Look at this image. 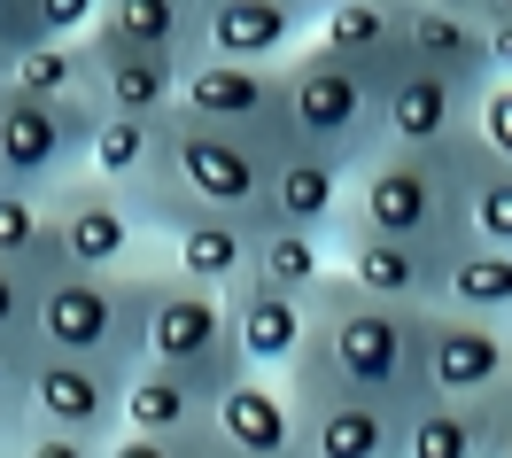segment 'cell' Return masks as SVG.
Masks as SVG:
<instances>
[{
  "instance_id": "3957f363",
  "label": "cell",
  "mask_w": 512,
  "mask_h": 458,
  "mask_svg": "<svg viewBox=\"0 0 512 458\" xmlns=\"http://www.w3.org/2000/svg\"><path fill=\"white\" fill-rule=\"evenodd\" d=\"M288 140L264 132H233V125H202V117H163V164L148 179V195H179L202 210H233V218H264V187Z\"/></svg>"
},
{
  "instance_id": "4dcf8cb0",
  "label": "cell",
  "mask_w": 512,
  "mask_h": 458,
  "mask_svg": "<svg viewBox=\"0 0 512 458\" xmlns=\"http://www.w3.org/2000/svg\"><path fill=\"white\" fill-rule=\"evenodd\" d=\"M466 233L512 249V164L481 148L474 125H466Z\"/></svg>"
},
{
  "instance_id": "6da1fadb",
  "label": "cell",
  "mask_w": 512,
  "mask_h": 458,
  "mask_svg": "<svg viewBox=\"0 0 512 458\" xmlns=\"http://www.w3.org/2000/svg\"><path fill=\"white\" fill-rule=\"evenodd\" d=\"M288 381H326V389H357L381 396V404H419V303H388L365 295L334 264L319 288H311V334L295 350Z\"/></svg>"
},
{
  "instance_id": "5b68a950",
  "label": "cell",
  "mask_w": 512,
  "mask_h": 458,
  "mask_svg": "<svg viewBox=\"0 0 512 458\" xmlns=\"http://www.w3.org/2000/svg\"><path fill=\"white\" fill-rule=\"evenodd\" d=\"M280 86H288V140L295 148H326L357 164L373 140H381V117H373V94H381V70L334 55L319 39H303L288 63H280Z\"/></svg>"
},
{
  "instance_id": "5bb4252c",
  "label": "cell",
  "mask_w": 512,
  "mask_h": 458,
  "mask_svg": "<svg viewBox=\"0 0 512 458\" xmlns=\"http://www.w3.org/2000/svg\"><path fill=\"white\" fill-rule=\"evenodd\" d=\"M140 210H148V233L171 241V272H187L202 288H241L249 280V241L256 226L233 218V210H202V202H179V195H148L140 187Z\"/></svg>"
},
{
  "instance_id": "8992f818",
  "label": "cell",
  "mask_w": 512,
  "mask_h": 458,
  "mask_svg": "<svg viewBox=\"0 0 512 458\" xmlns=\"http://www.w3.org/2000/svg\"><path fill=\"white\" fill-rule=\"evenodd\" d=\"M140 358L179 365L194 381L225 389L241 373V342H233V288H202L187 272H148V327H140Z\"/></svg>"
},
{
  "instance_id": "d6986e66",
  "label": "cell",
  "mask_w": 512,
  "mask_h": 458,
  "mask_svg": "<svg viewBox=\"0 0 512 458\" xmlns=\"http://www.w3.org/2000/svg\"><path fill=\"white\" fill-rule=\"evenodd\" d=\"M342 202H350V164L326 156V148H280L272 187H264V218L256 226H303V233H334L342 226Z\"/></svg>"
},
{
  "instance_id": "1f68e13d",
  "label": "cell",
  "mask_w": 512,
  "mask_h": 458,
  "mask_svg": "<svg viewBox=\"0 0 512 458\" xmlns=\"http://www.w3.org/2000/svg\"><path fill=\"white\" fill-rule=\"evenodd\" d=\"M32 334H39V272L0 257V342H32Z\"/></svg>"
},
{
  "instance_id": "d590c367",
  "label": "cell",
  "mask_w": 512,
  "mask_h": 458,
  "mask_svg": "<svg viewBox=\"0 0 512 458\" xmlns=\"http://www.w3.org/2000/svg\"><path fill=\"white\" fill-rule=\"evenodd\" d=\"M481 55H489V78H512V16H481Z\"/></svg>"
},
{
  "instance_id": "f1b7e54d",
  "label": "cell",
  "mask_w": 512,
  "mask_h": 458,
  "mask_svg": "<svg viewBox=\"0 0 512 458\" xmlns=\"http://www.w3.org/2000/svg\"><path fill=\"white\" fill-rule=\"evenodd\" d=\"M8 86L47 101H94V39H32L24 55H8Z\"/></svg>"
},
{
  "instance_id": "8d00e7d4",
  "label": "cell",
  "mask_w": 512,
  "mask_h": 458,
  "mask_svg": "<svg viewBox=\"0 0 512 458\" xmlns=\"http://www.w3.org/2000/svg\"><path fill=\"white\" fill-rule=\"evenodd\" d=\"M32 39H39V24H32V0H0V47H8V55H24Z\"/></svg>"
},
{
  "instance_id": "7c38bea8",
  "label": "cell",
  "mask_w": 512,
  "mask_h": 458,
  "mask_svg": "<svg viewBox=\"0 0 512 458\" xmlns=\"http://www.w3.org/2000/svg\"><path fill=\"white\" fill-rule=\"evenodd\" d=\"M179 117L202 125H233V132H264V140H288V86L280 63H225V55H187L179 63Z\"/></svg>"
},
{
  "instance_id": "9c48e42d",
  "label": "cell",
  "mask_w": 512,
  "mask_h": 458,
  "mask_svg": "<svg viewBox=\"0 0 512 458\" xmlns=\"http://www.w3.org/2000/svg\"><path fill=\"white\" fill-rule=\"evenodd\" d=\"M419 381H427V396H497V389H512V319L419 303Z\"/></svg>"
},
{
  "instance_id": "277c9868",
  "label": "cell",
  "mask_w": 512,
  "mask_h": 458,
  "mask_svg": "<svg viewBox=\"0 0 512 458\" xmlns=\"http://www.w3.org/2000/svg\"><path fill=\"white\" fill-rule=\"evenodd\" d=\"M140 327H148V272H86V264H55L39 272V350H70V358H140Z\"/></svg>"
},
{
  "instance_id": "44dd1931",
  "label": "cell",
  "mask_w": 512,
  "mask_h": 458,
  "mask_svg": "<svg viewBox=\"0 0 512 458\" xmlns=\"http://www.w3.org/2000/svg\"><path fill=\"white\" fill-rule=\"evenodd\" d=\"M311 334V295L264 288V280H241L233 288V342H241V365L256 373H288L295 350Z\"/></svg>"
},
{
  "instance_id": "60d3db41",
  "label": "cell",
  "mask_w": 512,
  "mask_h": 458,
  "mask_svg": "<svg viewBox=\"0 0 512 458\" xmlns=\"http://www.w3.org/2000/svg\"><path fill=\"white\" fill-rule=\"evenodd\" d=\"M481 16H512V0H481Z\"/></svg>"
},
{
  "instance_id": "f546056e",
  "label": "cell",
  "mask_w": 512,
  "mask_h": 458,
  "mask_svg": "<svg viewBox=\"0 0 512 458\" xmlns=\"http://www.w3.org/2000/svg\"><path fill=\"white\" fill-rule=\"evenodd\" d=\"M0 257L24 264V272H55L63 249H55V210L39 187H16V179H0Z\"/></svg>"
},
{
  "instance_id": "8fae6325",
  "label": "cell",
  "mask_w": 512,
  "mask_h": 458,
  "mask_svg": "<svg viewBox=\"0 0 512 458\" xmlns=\"http://www.w3.org/2000/svg\"><path fill=\"white\" fill-rule=\"evenodd\" d=\"M117 389H125V365H109V358H70V350H32L24 427L86 435V443L109 458V435H117Z\"/></svg>"
},
{
  "instance_id": "74e56055",
  "label": "cell",
  "mask_w": 512,
  "mask_h": 458,
  "mask_svg": "<svg viewBox=\"0 0 512 458\" xmlns=\"http://www.w3.org/2000/svg\"><path fill=\"white\" fill-rule=\"evenodd\" d=\"M489 458H512V389L489 396Z\"/></svg>"
},
{
  "instance_id": "f35d334b",
  "label": "cell",
  "mask_w": 512,
  "mask_h": 458,
  "mask_svg": "<svg viewBox=\"0 0 512 458\" xmlns=\"http://www.w3.org/2000/svg\"><path fill=\"white\" fill-rule=\"evenodd\" d=\"M427 8H458V16H481V0H427Z\"/></svg>"
},
{
  "instance_id": "ba28073f",
  "label": "cell",
  "mask_w": 512,
  "mask_h": 458,
  "mask_svg": "<svg viewBox=\"0 0 512 458\" xmlns=\"http://www.w3.org/2000/svg\"><path fill=\"white\" fill-rule=\"evenodd\" d=\"M86 132H94V101H47L24 86H0V179L39 187V195L78 179Z\"/></svg>"
},
{
  "instance_id": "cb8c5ba5",
  "label": "cell",
  "mask_w": 512,
  "mask_h": 458,
  "mask_svg": "<svg viewBox=\"0 0 512 458\" xmlns=\"http://www.w3.org/2000/svg\"><path fill=\"white\" fill-rule=\"evenodd\" d=\"M171 117V109H163ZM163 117H125V109H94V132H86V171L109 179V187H148L163 164Z\"/></svg>"
},
{
  "instance_id": "d6a6232c",
  "label": "cell",
  "mask_w": 512,
  "mask_h": 458,
  "mask_svg": "<svg viewBox=\"0 0 512 458\" xmlns=\"http://www.w3.org/2000/svg\"><path fill=\"white\" fill-rule=\"evenodd\" d=\"M474 140L512 164V78H481L474 86Z\"/></svg>"
},
{
  "instance_id": "7402d4cb",
  "label": "cell",
  "mask_w": 512,
  "mask_h": 458,
  "mask_svg": "<svg viewBox=\"0 0 512 458\" xmlns=\"http://www.w3.org/2000/svg\"><path fill=\"white\" fill-rule=\"evenodd\" d=\"M311 39L365 70H388V63H404V0H319Z\"/></svg>"
},
{
  "instance_id": "7a4b0ae2",
  "label": "cell",
  "mask_w": 512,
  "mask_h": 458,
  "mask_svg": "<svg viewBox=\"0 0 512 458\" xmlns=\"http://www.w3.org/2000/svg\"><path fill=\"white\" fill-rule=\"evenodd\" d=\"M350 226L396 233V241H466V132L443 148H396L373 140L350 164V202H342Z\"/></svg>"
},
{
  "instance_id": "b9f144b4",
  "label": "cell",
  "mask_w": 512,
  "mask_h": 458,
  "mask_svg": "<svg viewBox=\"0 0 512 458\" xmlns=\"http://www.w3.org/2000/svg\"><path fill=\"white\" fill-rule=\"evenodd\" d=\"M0 86H8V47H0Z\"/></svg>"
},
{
  "instance_id": "d4e9b609",
  "label": "cell",
  "mask_w": 512,
  "mask_h": 458,
  "mask_svg": "<svg viewBox=\"0 0 512 458\" xmlns=\"http://www.w3.org/2000/svg\"><path fill=\"white\" fill-rule=\"evenodd\" d=\"M404 458H489V396L404 404Z\"/></svg>"
},
{
  "instance_id": "52a82bcc",
  "label": "cell",
  "mask_w": 512,
  "mask_h": 458,
  "mask_svg": "<svg viewBox=\"0 0 512 458\" xmlns=\"http://www.w3.org/2000/svg\"><path fill=\"white\" fill-rule=\"evenodd\" d=\"M210 404H218L210 381H194L179 365H156V358H132L125 389H117V435H109V451H125V458H202V451H218L210 443Z\"/></svg>"
},
{
  "instance_id": "4fadbf2b",
  "label": "cell",
  "mask_w": 512,
  "mask_h": 458,
  "mask_svg": "<svg viewBox=\"0 0 512 458\" xmlns=\"http://www.w3.org/2000/svg\"><path fill=\"white\" fill-rule=\"evenodd\" d=\"M295 389V451L303 458H404V404L326 381H288Z\"/></svg>"
},
{
  "instance_id": "4316f807",
  "label": "cell",
  "mask_w": 512,
  "mask_h": 458,
  "mask_svg": "<svg viewBox=\"0 0 512 458\" xmlns=\"http://www.w3.org/2000/svg\"><path fill=\"white\" fill-rule=\"evenodd\" d=\"M109 39H132V47H156V55H202V0H101L94 16Z\"/></svg>"
},
{
  "instance_id": "ab89813d",
  "label": "cell",
  "mask_w": 512,
  "mask_h": 458,
  "mask_svg": "<svg viewBox=\"0 0 512 458\" xmlns=\"http://www.w3.org/2000/svg\"><path fill=\"white\" fill-rule=\"evenodd\" d=\"M0 458H16V420H0Z\"/></svg>"
},
{
  "instance_id": "836d02e7",
  "label": "cell",
  "mask_w": 512,
  "mask_h": 458,
  "mask_svg": "<svg viewBox=\"0 0 512 458\" xmlns=\"http://www.w3.org/2000/svg\"><path fill=\"white\" fill-rule=\"evenodd\" d=\"M94 16H101V0H32L39 39H78V32H94Z\"/></svg>"
},
{
  "instance_id": "30bf717a",
  "label": "cell",
  "mask_w": 512,
  "mask_h": 458,
  "mask_svg": "<svg viewBox=\"0 0 512 458\" xmlns=\"http://www.w3.org/2000/svg\"><path fill=\"white\" fill-rule=\"evenodd\" d=\"M47 210H55V249H63V264L125 272V264L148 249V210H140V195H132V187H109L94 171L47 187Z\"/></svg>"
},
{
  "instance_id": "9a60e30c",
  "label": "cell",
  "mask_w": 512,
  "mask_h": 458,
  "mask_svg": "<svg viewBox=\"0 0 512 458\" xmlns=\"http://www.w3.org/2000/svg\"><path fill=\"white\" fill-rule=\"evenodd\" d=\"M373 117H381V140H396V148H443V140H458L474 125V86L443 78L427 63H388Z\"/></svg>"
},
{
  "instance_id": "ac0fdd59",
  "label": "cell",
  "mask_w": 512,
  "mask_h": 458,
  "mask_svg": "<svg viewBox=\"0 0 512 458\" xmlns=\"http://www.w3.org/2000/svg\"><path fill=\"white\" fill-rule=\"evenodd\" d=\"M319 0H202V55L225 63H288L311 39Z\"/></svg>"
},
{
  "instance_id": "484cf974",
  "label": "cell",
  "mask_w": 512,
  "mask_h": 458,
  "mask_svg": "<svg viewBox=\"0 0 512 458\" xmlns=\"http://www.w3.org/2000/svg\"><path fill=\"white\" fill-rule=\"evenodd\" d=\"M435 303L512 319V249L474 241V233H466V241H450V249H443V288H435Z\"/></svg>"
},
{
  "instance_id": "e0dca14e",
  "label": "cell",
  "mask_w": 512,
  "mask_h": 458,
  "mask_svg": "<svg viewBox=\"0 0 512 458\" xmlns=\"http://www.w3.org/2000/svg\"><path fill=\"white\" fill-rule=\"evenodd\" d=\"M326 241H334V264H342L365 295H388V303H435V288H443V249H435V241H396V233L350 226V218L326 233Z\"/></svg>"
},
{
  "instance_id": "ffe728a7",
  "label": "cell",
  "mask_w": 512,
  "mask_h": 458,
  "mask_svg": "<svg viewBox=\"0 0 512 458\" xmlns=\"http://www.w3.org/2000/svg\"><path fill=\"white\" fill-rule=\"evenodd\" d=\"M86 39H94V109H125V117H163V109H171V94H179V55L109 39L101 24Z\"/></svg>"
},
{
  "instance_id": "83f0119b",
  "label": "cell",
  "mask_w": 512,
  "mask_h": 458,
  "mask_svg": "<svg viewBox=\"0 0 512 458\" xmlns=\"http://www.w3.org/2000/svg\"><path fill=\"white\" fill-rule=\"evenodd\" d=\"M326 272H334V241H326V233L256 226V241H249V280H264V288H288V295H311Z\"/></svg>"
},
{
  "instance_id": "e575fe53",
  "label": "cell",
  "mask_w": 512,
  "mask_h": 458,
  "mask_svg": "<svg viewBox=\"0 0 512 458\" xmlns=\"http://www.w3.org/2000/svg\"><path fill=\"white\" fill-rule=\"evenodd\" d=\"M24 381H32V342H0V420L24 427Z\"/></svg>"
},
{
  "instance_id": "2e32d148",
  "label": "cell",
  "mask_w": 512,
  "mask_h": 458,
  "mask_svg": "<svg viewBox=\"0 0 512 458\" xmlns=\"http://www.w3.org/2000/svg\"><path fill=\"white\" fill-rule=\"evenodd\" d=\"M210 443L225 458H295V389L288 373L241 365L210 404Z\"/></svg>"
},
{
  "instance_id": "603a6c76",
  "label": "cell",
  "mask_w": 512,
  "mask_h": 458,
  "mask_svg": "<svg viewBox=\"0 0 512 458\" xmlns=\"http://www.w3.org/2000/svg\"><path fill=\"white\" fill-rule=\"evenodd\" d=\"M404 63H427V70H443V78L481 86V78H489V55H481V16L404 0Z\"/></svg>"
}]
</instances>
